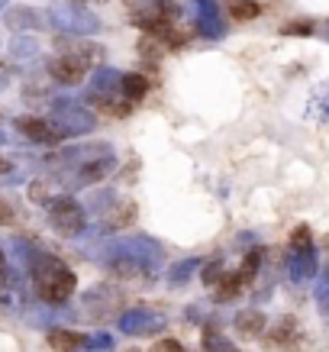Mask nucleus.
<instances>
[{
  "label": "nucleus",
  "instance_id": "nucleus-10",
  "mask_svg": "<svg viewBox=\"0 0 329 352\" xmlns=\"http://www.w3.org/2000/svg\"><path fill=\"white\" fill-rule=\"evenodd\" d=\"M13 126H16V133H20V136H26L30 142H39V146H55L58 139H65L52 120L32 117V113H26V117H16V120H13Z\"/></svg>",
  "mask_w": 329,
  "mask_h": 352
},
{
  "label": "nucleus",
  "instance_id": "nucleus-30",
  "mask_svg": "<svg viewBox=\"0 0 329 352\" xmlns=\"http://www.w3.org/2000/svg\"><path fill=\"white\" fill-rule=\"evenodd\" d=\"M317 32V26L310 20H291L281 26V36H313Z\"/></svg>",
  "mask_w": 329,
  "mask_h": 352
},
{
  "label": "nucleus",
  "instance_id": "nucleus-16",
  "mask_svg": "<svg viewBox=\"0 0 329 352\" xmlns=\"http://www.w3.org/2000/svg\"><path fill=\"white\" fill-rule=\"evenodd\" d=\"M197 32L207 39H220L226 32L223 13L216 7V0H197Z\"/></svg>",
  "mask_w": 329,
  "mask_h": 352
},
{
  "label": "nucleus",
  "instance_id": "nucleus-6",
  "mask_svg": "<svg viewBox=\"0 0 329 352\" xmlns=\"http://www.w3.org/2000/svg\"><path fill=\"white\" fill-rule=\"evenodd\" d=\"M87 68H91V65L81 62V58H78V55H71V52H58V55L52 58V62L45 65V72H49V78H52L55 85H65V87H78V85H84Z\"/></svg>",
  "mask_w": 329,
  "mask_h": 352
},
{
  "label": "nucleus",
  "instance_id": "nucleus-34",
  "mask_svg": "<svg viewBox=\"0 0 329 352\" xmlns=\"http://www.w3.org/2000/svg\"><path fill=\"white\" fill-rule=\"evenodd\" d=\"M10 171H13V162L0 155V178H3V175H10Z\"/></svg>",
  "mask_w": 329,
  "mask_h": 352
},
{
  "label": "nucleus",
  "instance_id": "nucleus-20",
  "mask_svg": "<svg viewBox=\"0 0 329 352\" xmlns=\"http://www.w3.org/2000/svg\"><path fill=\"white\" fill-rule=\"evenodd\" d=\"M39 52H43V45L36 43L32 36H16V39L10 43V58L13 62H36Z\"/></svg>",
  "mask_w": 329,
  "mask_h": 352
},
{
  "label": "nucleus",
  "instance_id": "nucleus-7",
  "mask_svg": "<svg viewBox=\"0 0 329 352\" xmlns=\"http://www.w3.org/2000/svg\"><path fill=\"white\" fill-rule=\"evenodd\" d=\"M106 155H113V146L110 142H87V146H71V149H62L52 155V165H62V168L75 171L81 165L94 159H106Z\"/></svg>",
  "mask_w": 329,
  "mask_h": 352
},
{
  "label": "nucleus",
  "instance_id": "nucleus-22",
  "mask_svg": "<svg viewBox=\"0 0 329 352\" xmlns=\"http://www.w3.org/2000/svg\"><path fill=\"white\" fill-rule=\"evenodd\" d=\"M223 275H226L223 256H213L210 262H201V285H207V288H216V285L223 281Z\"/></svg>",
  "mask_w": 329,
  "mask_h": 352
},
{
  "label": "nucleus",
  "instance_id": "nucleus-2",
  "mask_svg": "<svg viewBox=\"0 0 329 352\" xmlns=\"http://www.w3.org/2000/svg\"><path fill=\"white\" fill-rule=\"evenodd\" d=\"M49 120L58 126L62 136H87V133H94V126H97L94 110H87L84 104L68 100V97H55L52 107H49Z\"/></svg>",
  "mask_w": 329,
  "mask_h": 352
},
{
  "label": "nucleus",
  "instance_id": "nucleus-14",
  "mask_svg": "<svg viewBox=\"0 0 329 352\" xmlns=\"http://www.w3.org/2000/svg\"><path fill=\"white\" fill-rule=\"evenodd\" d=\"M294 256L287 258V275L294 285H304V281H313L319 272V262H317V252L313 249H291Z\"/></svg>",
  "mask_w": 329,
  "mask_h": 352
},
{
  "label": "nucleus",
  "instance_id": "nucleus-15",
  "mask_svg": "<svg viewBox=\"0 0 329 352\" xmlns=\"http://www.w3.org/2000/svg\"><path fill=\"white\" fill-rule=\"evenodd\" d=\"M113 168H117V155H106V159L87 162V165H81V168L71 171V188H87V184L104 182Z\"/></svg>",
  "mask_w": 329,
  "mask_h": 352
},
{
  "label": "nucleus",
  "instance_id": "nucleus-32",
  "mask_svg": "<svg viewBox=\"0 0 329 352\" xmlns=\"http://www.w3.org/2000/svg\"><path fill=\"white\" fill-rule=\"evenodd\" d=\"M10 223H13V207L0 197V226H10Z\"/></svg>",
  "mask_w": 329,
  "mask_h": 352
},
{
  "label": "nucleus",
  "instance_id": "nucleus-18",
  "mask_svg": "<svg viewBox=\"0 0 329 352\" xmlns=\"http://www.w3.org/2000/svg\"><path fill=\"white\" fill-rule=\"evenodd\" d=\"M45 340H49V349H52V352H84L87 333L68 330V327H52Z\"/></svg>",
  "mask_w": 329,
  "mask_h": 352
},
{
  "label": "nucleus",
  "instance_id": "nucleus-12",
  "mask_svg": "<svg viewBox=\"0 0 329 352\" xmlns=\"http://www.w3.org/2000/svg\"><path fill=\"white\" fill-rule=\"evenodd\" d=\"M300 340H304V333H300V323L294 320V317H281V320L265 333L268 349H300Z\"/></svg>",
  "mask_w": 329,
  "mask_h": 352
},
{
  "label": "nucleus",
  "instance_id": "nucleus-37",
  "mask_svg": "<svg viewBox=\"0 0 329 352\" xmlns=\"http://www.w3.org/2000/svg\"><path fill=\"white\" fill-rule=\"evenodd\" d=\"M0 142H3V133H0Z\"/></svg>",
  "mask_w": 329,
  "mask_h": 352
},
{
  "label": "nucleus",
  "instance_id": "nucleus-4",
  "mask_svg": "<svg viewBox=\"0 0 329 352\" xmlns=\"http://www.w3.org/2000/svg\"><path fill=\"white\" fill-rule=\"evenodd\" d=\"M45 210H49V223H52V230L58 236L75 239V236H81L87 230V210L71 197V194H58Z\"/></svg>",
  "mask_w": 329,
  "mask_h": 352
},
{
  "label": "nucleus",
  "instance_id": "nucleus-33",
  "mask_svg": "<svg viewBox=\"0 0 329 352\" xmlns=\"http://www.w3.org/2000/svg\"><path fill=\"white\" fill-rule=\"evenodd\" d=\"M123 3H126L133 13H142V10H146V7L152 3V0H123Z\"/></svg>",
  "mask_w": 329,
  "mask_h": 352
},
{
  "label": "nucleus",
  "instance_id": "nucleus-21",
  "mask_svg": "<svg viewBox=\"0 0 329 352\" xmlns=\"http://www.w3.org/2000/svg\"><path fill=\"white\" fill-rule=\"evenodd\" d=\"M203 352H242L236 342H229V336H223V333L216 330V327H203Z\"/></svg>",
  "mask_w": 329,
  "mask_h": 352
},
{
  "label": "nucleus",
  "instance_id": "nucleus-13",
  "mask_svg": "<svg viewBox=\"0 0 329 352\" xmlns=\"http://www.w3.org/2000/svg\"><path fill=\"white\" fill-rule=\"evenodd\" d=\"M233 330L242 336V340H258L268 333V314L262 307H245L233 317Z\"/></svg>",
  "mask_w": 329,
  "mask_h": 352
},
{
  "label": "nucleus",
  "instance_id": "nucleus-27",
  "mask_svg": "<svg viewBox=\"0 0 329 352\" xmlns=\"http://www.w3.org/2000/svg\"><path fill=\"white\" fill-rule=\"evenodd\" d=\"M258 268H262V252L255 249L249 256L242 258V265H239V278H242V285H252L255 275H258Z\"/></svg>",
  "mask_w": 329,
  "mask_h": 352
},
{
  "label": "nucleus",
  "instance_id": "nucleus-5",
  "mask_svg": "<svg viewBox=\"0 0 329 352\" xmlns=\"http://www.w3.org/2000/svg\"><path fill=\"white\" fill-rule=\"evenodd\" d=\"M81 307H84V317L94 323L110 320L120 307H123V294H120L113 285H97L81 298Z\"/></svg>",
  "mask_w": 329,
  "mask_h": 352
},
{
  "label": "nucleus",
  "instance_id": "nucleus-11",
  "mask_svg": "<svg viewBox=\"0 0 329 352\" xmlns=\"http://www.w3.org/2000/svg\"><path fill=\"white\" fill-rule=\"evenodd\" d=\"M136 214H139L136 204L129 201V197H117L97 220L104 226V233H123V230H129V226L136 223Z\"/></svg>",
  "mask_w": 329,
  "mask_h": 352
},
{
  "label": "nucleus",
  "instance_id": "nucleus-29",
  "mask_svg": "<svg viewBox=\"0 0 329 352\" xmlns=\"http://www.w3.org/2000/svg\"><path fill=\"white\" fill-rule=\"evenodd\" d=\"M84 352H113V336L110 333H91Z\"/></svg>",
  "mask_w": 329,
  "mask_h": 352
},
{
  "label": "nucleus",
  "instance_id": "nucleus-26",
  "mask_svg": "<svg viewBox=\"0 0 329 352\" xmlns=\"http://www.w3.org/2000/svg\"><path fill=\"white\" fill-rule=\"evenodd\" d=\"M30 197H32V204L49 207V204L58 197V194H52V178H36V182L30 184Z\"/></svg>",
  "mask_w": 329,
  "mask_h": 352
},
{
  "label": "nucleus",
  "instance_id": "nucleus-17",
  "mask_svg": "<svg viewBox=\"0 0 329 352\" xmlns=\"http://www.w3.org/2000/svg\"><path fill=\"white\" fill-rule=\"evenodd\" d=\"M58 52H71L78 55L81 62L87 65H100L104 62V45H97V43H87V39H78V36H58Z\"/></svg>",
  "mask_w": 329,
  "mask_h": 352
},
{
  "label": "nucleus",
  "instance_id": "nucleus-25",
  "mask_svg": "<svg viewBox=\"0 0 329 352\" xmlns=\"http://www.w3.org/2000/svg\"><path fill=\"white\" fill-rule=\"evenodd\" d=\"M191 272H201V258H184L181 265H174L168 272V285H188V278H191Z\"/></svg>",
  "mask_w": 329,
  "mask_h": 352
},
{
  "label": "nucleus",
  "instance_id": "nucleus-23",
  "mask_svg": "<svg viewBox=\"0 0 329 352\" xmlns=\"http://www.w3.org/2000/svg\"><path fill=\"white\" fill-rule=\"evenodd\" d=\"M242 288L245 285H242V278H239V272H226L223 281L216 285V294H213V298H216V304H226V300H233Z\"/></svg>",
  "mask_w": 329,
  "mask_h": 352
},
{
  "label": "nucleus",
  "instance_id": "nucleus-1",
  "mask_svg": "<svg viewBox=\"0 0 329 352\" xmlns=\"http://www.w3.org/2000/svg\"><path fill=\"white\" fill-rule=\"evenodd\" d=\"M30 278H32V288H36V298L43 304H52V307L68 304L78 288L75 272L65 265L62 258L45 256V252H32Z\"/></svg>",
  "mask_w": 329,
  "mask_h": 352
},
{
  "label": "nucleus",
  "instance_id": "nucleus-9",
  "mask_svg": "<svg viewBox=\"0 0 329 352\" xmlns=\"http://www.w3.org/2000/svg\"><path fill=\"white\" fill-rule=\"evenodd\" d=\"M120 330L126 336H152L165 330V317L152 314L149 307H129L126 314H120Z\"/></svg>",
  "mask_w": 329,
  "mask_h": 352
},
{
  "label": "nucleus",
  "instance_id": "nucleus-28",
  "mask_svg": "<svg viewBox=\"0 0 329 352\" xmlns=\"http://www.w3.org/2000/svg\"><path fill=\"white\" fill-rule=\"evenodd\" d=\"M291 249H313V230L307 223L291 230Z\"/></svg>",
  "mask_w": 329,
  "mask_h": 352
},
{
  "label": "nucleus",
  "instance_id": "nucleus-3",
  "mask_svg": "<svg viewBox=\"0 0 329 352\" xmlns=\"http://www.w3.org/2000/svg\"><path fill=\"white\" fill-rule=\"evenodd\" d=\"M49 20L52 26L65 32V36H94L100 30V16L94 10H87L81 3H52L49 7Z\"/></svg>",
  "mask_w": 329,
  "mask_h": 352
},
{
  "label": "nucleus",
  "instance_id": "nucleus-19",
  "mask_svg": "<svg viewBox=\"0 0 329 352\" xmlns=\"http://www.w3.org/2000/svg\"><path fill=\"white\" fill-rule=\"evenodd\" d=\"M120 91H123V97H126L129 104H139L142 97L149 94V78L139 75V72H126V75H123V85H120Z\"/></svg>",
  "mask_w": 329,
  "mask_h": 352
},
{
  "label": "nucleus",
  "instance_id": "nucleus-8",
  "mask_svg": "<svg viewBox=\"0 0 329 352\" xmlns=\"http://www.w3.org/2000/svg\"><path fill=\"white\" fill-rule=\"evenodd\" d=\"M3 23L10 26L13 32H20V36H30V32H43L52 26L49 20V10H36V7H10V10H3Z\"/></svg>",
  "mask_w": 329,
  "mask_h": 352
},
{
  "label": "nucleus",
  "instance_id": "nucleus-35",
  "mask_svg": "<svg viewBox=\"0 0 329 352\" xmlns=\"http://www.w3.org/2000/svg\"><path fill=\"white\" fill-rule=\"evenodd\" d=\"M0 281H7V256H3V249H0Z\"/></svg>",
  "mask_w": 329,
  "mask_h": 352
},
{
  "label": "nucleus",
  "instance_id": "nucleus-36",
  "mask_svg": "<svg viewBox=\"0 0 329 352\" xmlns=\"http://www.w3.org/2000/svg\"><path fill=\"white\" fill-rule=\"evenodd\" d=\"M7 81H10V75H7V72H0V87L7 85Z\"/></svg>",
  "mask_w": 329,
  "mask_h": 352
},
{
  "label": "nucleus",
  "instance_id": "nucleus-38",
  "mask_svg": "<svg viewBox=\"0 0 329 352\" xmlns=\"http://www.w3.org/2000/svg\"><path fill=\"white\" fill-rule=\"evenodd\" d=\"M0 7H3V3H0Z\"/></svg>",
  "mask_w": 329,
  "mask_h": 352
},
{
  "label": "nucleus",
  "instance_id": "nucleus-31",
  "mask_svg": "<svg viewBox=\"0 0 329 352\" xmlns=\"http://www.w3.org/2000/svg\"><path fill=\"white\" fill-rule=\"evenodd\" d=\"M149 352H188V349H184V342H181V340H171V336H165V340L152 342Z\"/></svg>",
  "mask_w": 329,
  "mask_h": 352
},
{
  "label": "nucleus",
  "instance_id": "nucleus-24",
  "mask_svg": "<svg viewBox=\"0 0 329 352\" xmlns=\"http://www.w3.org/2000/svg\"><path fill=\"white\" fill-rule=\"evenodd\" d=\"M262 13V7L255 3V0H229V16H233L236 23H249L255 20Z\"/></svg>",
  "mask_w": 329,
  "mask_h": 352
}]
</instances>
